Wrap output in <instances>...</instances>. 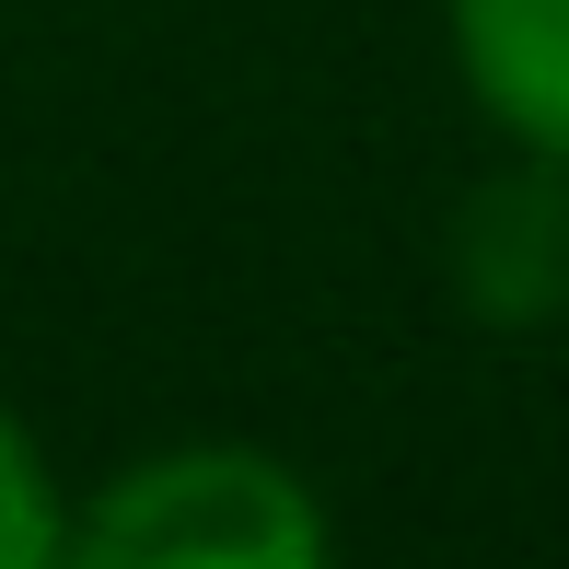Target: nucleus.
<instances>
[{"mask_svg":"<svg viewBox=\"0 0 569 569\" xmlns=\"http://www.w3.org/2000/svg\"><path fill=\"white\" fill-rule=\"evenodd\" d=\"M442 291L488 338H547L569 326V163L500 151V174L442 210Z\"/></svg>","mask_w":569,"mask_h":569,"instance_id":"2","label":"nucleus"},{"mask_svg":"<svg viewBox=\"0 0 569 569\" xmlns=\"http://www.w3.org/2000/svg\"><path fill=\"white\" fill-rule=\"evenodd\" d=\"M442 59L500 151L569 163V0H442Z\"/></svg>","mask_w":569,"mask_h":569,"instance_id":"3","label":"nucleus"},{"mask_svg":"<svg viewBox=\"0 0 569 569\" xmlns=\"http://www.w3.org/2000/svg\"><path fill=\"white\" fill-rule=\"evenodd\" d=\"M70 558V477L47 430L0 396V569H59Z\"/></svg>","mask_w":569,"mask_h":569,"instance_id":"4","label":"nucleus"},{"mask_svg":"<svg viewBox=\"0 0 569 569\" xmlns=\"http://www.w3.org/2000/svg\"><path fill=\"white\" fill-rule=\"evenodd\" d=\"M338 511L279 442L187 430L70 488V558L59 569H326Z\"/></svg>","mask_w":569,"mask_h":569,"instance_id":"1","label":"nucleus"}]
</instances>
